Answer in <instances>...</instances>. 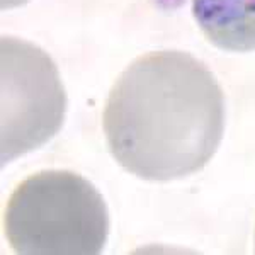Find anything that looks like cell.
<instances>
[{
  "mask_svg": "<svg viewBox=\"0 0 255 255\" xmlns=\"http://www.w3.org/2000/svg\"><path fill=\"white\" fill-rule=\"evenodd\" d=\"M116 162L145 180L199 172L225 133V96L192 55L163 49L139 56L113 85L102 116Z\"/></svg>",
  "mask_w": 255,
  "mask_h": 255,
  "instance_id": "1",
  "label": "cell"
},
{
  "mask_svg": "<svg viewBox=\"0 0 255 255\" xmlns=\"http://www.w3.org/2000/svg\"><path fill=\"white\" fill-rule=\"evenodd\" d=\"M3 235L22 255H97L109 235L108 206L82 175L43 170L12 192Z\"/></svg>",
  "mask_w": 255,
  "mask_h": 255,
  "instance_id": "2",
  "label": "cell"
},
{
  "mask_svg": "<svg viewBox=\"0 0 255 255\" xmlns=\"http://www.w3.org/2000/svg\"><path fill=\"white\" fill-rule=\"evenodd\" d=\"M2 165L49 141L63 126L67 94L55 61L27 41L3 36Z\"/></svg>",
  "mask_w": 255,
  "mask_h": 255,
  "instance_id": "3",
  "label": "cell"
},
{
  "mask_svg": "<svg viewBox=\"0 0 255 255\" xmlns=\"http://www.w3.org/2000/svg\"><path fill=\"white\" fill-rule=\"evenodd\" d=\"M192 14L213 46L255 51V0H192Z\"/></svg>",
  "mask_w": 255,
  "mask_h": 255,
  "instance_id": "4",
  "label": "cell"
}]
</instances>
